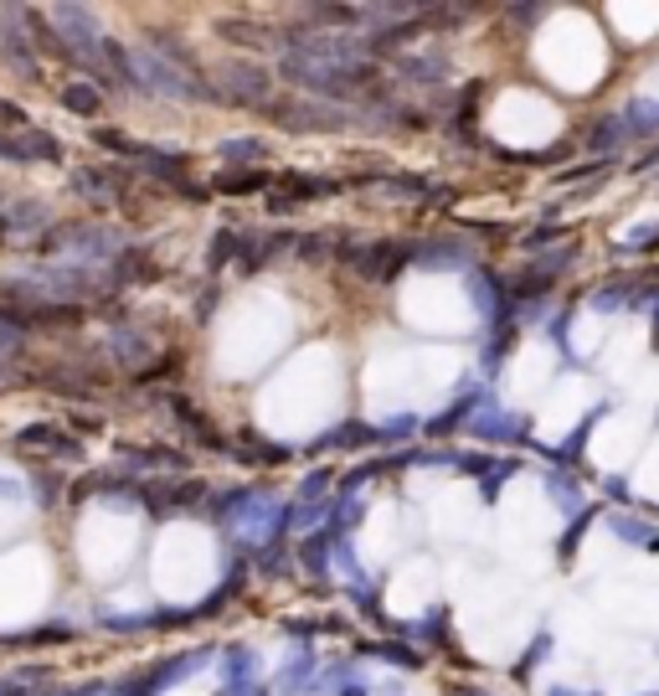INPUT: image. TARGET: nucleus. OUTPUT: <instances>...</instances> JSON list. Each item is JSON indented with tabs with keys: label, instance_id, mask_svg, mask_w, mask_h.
<instances>
[{
	"label": "nucleus",
	"instance_id": "0eeeda50",
	"mask_svg": "<svg viewBox=\"0 0 659 696\" xmlns=\"http://www.w3.org/2000/svg\"><path fill=\"white\" fill-rule=\"evenodd\" d=\"M5 382H16V361L11 357H0V387H5Z\"/></svg>",
	"mask_w": 659,
	"mask_h": 696
},
{
	"label": "nucleus",
	"instance_id": "20e7f679",
	"mask_svg": "<svg viewBox=\"0 0 659 696\" xmlns=\"http://www.w3.org/2000/svg\"><path fill=\"white\" fill-rule=\"evenodd\" d=\"M62 103H67V109H73V114H98V88H88V83H67V88H62Z\"/></svg>",
	"mask_w": 659,
	"mask_h": 696
},
{
	"label": "nucleus",
	"instance_id": "7ed1b4c3",
	"mask_svg": "<svg viewBox=\"0 0 659 696\" xmlns=\"http://www.w3.org/2000/svg\"><path fill=\"white\" fill-rule=\"evenodd\" d=\"M119 186H124V181H119V171H78V191L88 201H114Z\"/></svg>",
	"mask_w": 659,
	"mask_h": 696
},
{
	"label": "nucleus",
	"instance_id": "6e6552de",
	"mask_svg": "<svg viewBox=\"0 0 659 696\" xmlns=\"http://www.w3.org/2000/svg\"><path fill=\"white\" fill-rule=\"evenodd\" d=\"M5 233H11V227H5V217H0V238H5Z\"/></svg>",
	"mask_w": 659,
	"mask_h": 696
},
{
	"label": "nucleus",
	"instance_id": "f03ea898",
	"mask_svg": "<svg viewBox=\"0 0 659 696\" xmlns=\"http://www.w3.org/2000/svg\"><path fill=\"white\" fill-rule=\"evenodd\" d=\"M16 444L21 449H32V444H52V455H78V444H73L67 434H58L52 423H32V428H21Z\"/></svg>",
	"mask_w": 659,
	"mask_h": 696
},
{
	"label": "nucleus",
	"instance_id": "f257e3e1",
	"mask_svg": "<svg viewBox=\"0 0 659 696\" xmlns=\"http://www.w3.org/2000/svg\"><path fill=\"white\" fill-rule=\"evenodd\" d=\"M269 88L273 83L258 73V67H243V62H233V67H222V99L233 103H258V109H269Z\"/></svg>",
	"mask_w": 659,
	"mask_h": 696
},
{
	"label": "nucleus",
	"instance_id": "39448f33",
	"mask_svg": "<svg viewBox=\"0 0 659 696\" xmlns=\"http://www.w3.org/2000/svg\"><path fill=\"white\" fill-rule=\"evenodd\" d=\"M114 357L119 361H145V357H150V340L129 336V331H114Z\"/></svg>",
	"mask_w": 659,
	"mask_h": 696
},
{
	"label": "nucleus",
	"instance_id": "423d86ee",
	"mask_svg": "<svg viewBox=\"0 0 659 696\" xmlns=\"http://www.w3.org/2000/svg\"><path fill=\"white\" fill-rule=\"evenodd\" d=\"M0 129H26V109H16L11 99H0Z\"/></svg>",
	"mask_w": 659,
	"mask_h": 696
}]
</instances>
